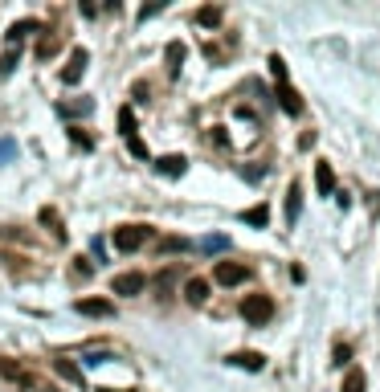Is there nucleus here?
<instances>
[{
  "mask_svg": "<svg viewBox=\"0 0 380 392\" xmlns=\"http://www.w3.org/2000/svg\"><path fill=\"white\" fill-rule=\"evenodd\" d=\"M197 25H201V29H217V25H221V8H217V4H205V8L197 12Z\"/></svg>",
  "mask_w": 380,
  "mask_h": 392,
  "instance_id": "17",
  "label": "nucleus"
},
{
  "mask_svg": "<svg viewBox=\"0 0 380 392\" xmlns=\"http://www.w3.org/2000/svg\"><path fill=\"white\" fill-rule=\"evenodd\" d=\"M347 360H352V348H347V344H336V360H332V364H347Z\"/></svg>",
  "mask_w": 380,
  "mask_h": 392,
  "instance_id": "28",
  "label": "nucleus"
},
{
  "mask_svg": "<svg viewBox=\"0 0 380 392\" xmlns=\"http://www.w3.org/2000/svg\"><path fill=\"white\" fill-rule=\"evenodd\" d=\"M74 274H78V278H86V274H90V261H86V258H78V265H74Z\"/></svg>",
  "mask_w": 380,
  "mask_h": 392,
  "instance_id": "30",
  "label": "nucleus"
},
{
  "mask_svg": "<svg viewBox=\"0 0 380 392\" xmlns=\"http://www.w3.org/2000/svg\"><path fill=\"white\" fill-rule=\"evenodd\" d=\"M29 33H42V21H17V25L8 29V41H21V37H29Z\"/></svg>",
  "mask_w": 380,
  "mask_h": 392,
  "instance_id": "16",
  "label": "nucleus"
},
{
  "mask_svg": "<svg viewBox=\"0 0 380 392\" xmlns=\"http://www.w3.org/2000/svg\"><path fill=\"white\" fill-rule=\"evenodd\" d=\"M225 245H229V237H221V233H217V237H205V241H197L201 254H221Z\"/></svg>",
  "mask_w": 380,
  "mask_h": 392,
  "instance_id": "21",
  "label": "nucleus"
},
{
  "mask_svg": "<svg viewBox=\"0 0 380 392\" xmlns=\"http://www.w3.org/2000/svg\"><path fill=\"white\" fill-rule=\"evenodd\" d=\"M37 217H42V225H49V233H53V237H57V241H62V237H66V229H62V221H57V213H53V209H42V213H37Z\"/></svg>",
  "mask_w": 380,
  "mask_h": 392,
  "instance_id": "20",
  "label": "nucleus"
},
{
  "mask_svg": "<svg viewBox=\"0 0 380 392\" xmlns=\"http://www.w3.org/2000/svg\"><path fill=\"white\" fill-rule=\"evenodd\" d=\"M17 151H21V147H17V139H12V135H0V164H12V160H17Z\"/></svg>",
  "mask_w": 380,
  "mask_h": 392,
  "instance_id": "19",
  "label": "nucleus"
},
{
  "mask_svg": "<svg viewBox=\"0 0 380 392\" xmlns=\"http://www.w3.org/2000/svg\"><path fill=\"white\" fill-rule=\"evenodd\" d=\"M12 66H17V49L8 57H0V74H12Z\"/></svg>",
  "mask_w": 380,
  "mask_h": 392,
  "instance_id": "29",
  "label": "nucleus"
},
{
  "mask_svg": "<svg viewBox=\"0 0 380 392\" xmlns=\"http://www.w3.org/2000/svg\"><path fill=\"white\" fill-rule=\"evenodd\" d=\"M270 74H274V82H278V106H282L287 115H302V98H298L295 86H291V78H287V62H282L278 53H270Z\"/></svg>",
  "mask_w": 380,
  "mask_h": 392,
  "instance_id": "1",
  "label": "nucleus"
},
{
  "mask_svg": "<svg viewBox=\"0 0 380 392\" xmlns=\"http://www.w3.org/2000/svg\"><path fill=\"white\" fill-rule=\"evenodd\" d=\"M164 62H168V74L176 78V74H180V62H184V41H172L168 53H164Z\"/></svg>",
  "mask_w": 380,
  "mask_h": 392,
  "instance_id": "13",
  "label": "nucleus"
},
{
  "mask_svg": "<svg viewBox=\"0 0 380 392\" xmlns=\"http://www.w3.org/2000/svg\"><path fill=\"white\" fill-rule=\"evenodd\" d=\"M343 392H364V372H347L343 376Z\"/></svg>",
  "mask_w": 380,
  "mask_h": 392,
  "instance_id": "24",
  "label": "nucleus"
},
{
  "mask_svg": "<svg viewBox=\"0 0 380 392\" xmlns=\"http://www.w3.org/2000/svg\"><path fill=\"white\" fill-rule=\"evenodd\" d=\"M57 111H62L66 119H82V115H90V111H94V102H90V98H74V102H62Z\"/></svg>",
  "mask_w": 380,
  "mask_h": 392,
  "instance_id": "11",
  "label": "nucleus"
},
{
  "mask_svg": "<svg viewBox=\"0 0 380 392\" xmlns=\"http://www.w3.org/2000/svg\"><path fill=\"white\" fill-rule=\"evenodd\" d=\"M57 53V37H45L42 45H37V57H53Z\"/></svg>",
  "mask_w": 380,
  "mask_h": 392,
  "instance_id": "27",
  "label": "nucleus"
},
{
  "mask_svg": "<svg viewBox=\"0 0 380 392\" xmlns=\"http://www.w3.org/2000/svg\"><path fill=\"white\" fill-rule=\"evenodd\" d=\"M184 299L192 306H201L209 299V282H205V278H188V282H184Z\"/></svg>",
  "mask_w": 380,
  "mask_h": 392,
  "instance_id": "9",
  "label": "nucleus"
},
{
  "mask_svg": "<svg viewBox=\"0 0 380 392\" xmlns=\"http://www.w3.org/2000/svg\"><path fill=\"white\" fill-rule=\"evenodd\" d=\"M315 184H319V192H323V196L336 188V172H332V164H319V168H315Z\"/></svg>",
  "mask_w": 380,
  "mask_h": 392,
  "instance_id": "15",
  "label": "nucleus"
},
{
  "mask_svg": "<svg viewBox=\"0 0 380 392\" xmlns=\"http://www.w3.org/2000/svg\"><path fill=\"white\" fill-rule=\"evenodd\" d=\"M74 310L86 315V319H111V315H115V303H111V299H78Z\"/></svg>",
  "mask_w": 380,
  "mask_h": 392,
  "instance_id": "6",
  "label": "nucleus"
},
{
  "mask_svg": "<svg viewBox=\"0 0 380 392\" xmlns=\"http://www.w3.org/2000/svg\"><path fill=\"white\" fill-rule=\"evenodd\" d=\"M98 392H119V389H98Z\"/></svg>",
  "mask_w": 380,
  "mask_h": 392,
  "instance_id": "31",
  "label": "nucleus"
},
{
  "mask_svg": "<svg viewBox=\"0 0 380 392\" xmlns=\"http://www.w3.org/2000/svg\"><path fill=\"white\" fill-rule=\"evenodd\" d=\"M250 265H242V261H217V270H212V278L221 282V286H242V282H250Z\"/></svg>",
  "mask_w": 380,
  "mask_h": 392,
  "instance_id": "4",
  "label": "nucleus"
},
{
  "mask_svg": "<svg viewBox=\"0 0 380 392\" xmlns=\"http://www.w3.org/2000/svg\"><path fill=\"white\" fill-rule=\"evenodd\" d=\"M119 131H123V139H127V135H139V127H135V115H131V106H123V111H119Z\"/></svg>",
  "mask_w": 380,
  "mask_h": 392,
  "instance_id": "23",
  "label": "nucleus"
},
{
  "mask_svg": "<svg viewBox=\"0 0 380 392\" xmlns=\"http://www.w3.org/2000/svg\"><path fill=\"white\" fill-rule=\"evenodd\" d=\"M70 139H74V147H78V151H90V147H94V139H90V135H86L82 127H74V131H70Z\"/></svg>",
  "mask_w": 380,
  "mask_h": 392,
  "instance_id": "25",
  "label": "nucleus"
},
{
  "mask_svg": "<svg viewBox=\"0 0 380 392\" xmlns=\"http://www.w3.org/2000/svg\"><path fill=\"white\" fill-rule=\"evenodd\" d=\"M242 221H246V225H257V229H266V225H270V209H266V205H253V209L242 213Z\"/></svg>",
  "mask_w": 380,
  "mask_h": 392,
  "instance_id": "14",
  "label": "nucleus"
},
{
  "mask_svg": "<svg viewBox=\"0 0 380 392\" xmlns=\"http://www.w3.org/2000/svg\"><path fill=\"white\" fill-rule=\"evenodd\" d=\"M229 364H233V368H246V372H262V368H266V360H262L257 351H233Z\"/></svg>",
  "mask_w": 380,
  "mask_h": 392,
  "instance_id": "8",
  "label": "nucleus"
},
{
  "mask_svg": "<svg viewBox=\"0 0 380 392\" xmlns=\"http://www.w3.org/2000/svg\"><path fill=\"white\" fill-rule=\"evenodd\" d=\"M111 290H115V295H139V290H143V274H135V270H131V274H119V278L111 282Z\"/></svg>",
  "mask_w": 380,
  "mask_h": 392,
  "instance_id": "7",
  "label": "nucleus"
},
{
  "mask_svg": "<svg viewBox=\"0 0 380 392\" xmlns=\"http://www.w3.org/2000/svg\"><path fill=\"white\" fill-rule=\"evenodd\" d=\"M147 237H152L147 225H119V229H115V250H119V254H135Z\"/></svg>",
  "mask_w": 380,
  "mask_h": 392,
  "instance_id": "3",
  "label": "nucleus"
},
{
  "mask_svg": "<svg viewBox=\"0 0 380 392\" xmlns=\"http://www.w3.org/2000/svg\"><path fill=\"white\" fill-rule=\"evenodd\" d=\"M156 168H160V176H184L188 160H184V156H164V160H160Z\"/></svg>",
  "mask_w": 380,
  "mask_h": 392,
  "instance_id": "12",
  "label": "nucleus"
},
{
  "mask_svg": "<svg viewBox=\"0 0 380 392\" xmlns=\"http://www.w3.org/2000/svg\"><path fill=\"white\" fill-rule=\"evenodd\" d=\"M127 147H131V151H135L139 160H147V143H143L139 135H127Z\"/></svg>",
  "mask_w": 380,
  "mask_h": 392,
  "instance_id": "26",
  "label": "nucleus"
},
{
  "mask_svg": "<svg viewBox=\"0 0 380 392\" xmlns=\"http://www.w3.org/2000/svg\"><path fill=\"white\" fill-rule=\"evenodd\" d=\"M192 250V241H184V237H164L160 241V254H188Z\"/></svg>",
  "mask_w": 380,
  "mask_h": 392,
  "instance_id": "18",
  "label": "nucleus"
},
{
  "mask_svg": "<svg viewBox=\"0 0 380 392\" xmlns=\"http://www.w3.org/2000/svg\"><path fill=\"white\" fill-rule=\"evenodd\" d=\"M57 376H66V380H74V384H82V368H74L70 360H57Z\"/></svg>",
  "mask_w": 380,
  "mask_h": 392,
  "instance_id": "22",
  "label": "nucleus"
},
{
  "mask_svg": "<svg viewBox=\"0 0 380 392\" xmlns=\"http://www.w3.org/2000/svg\"><path fill=\"white\" fill-rule=\"evenodd\" d=\"M242 319L253 323V327H262V323L274 319V303H270L266 295H246V299H242Z\"/></svg>",
  "mask_w": 380,
  "mask_h": 392,
  "instance_id": "2",
  "label": "nucleus"
},
{
  "mask_svg": "<svg viewBox=\"0 0 380 392\" xmlns=\"http://www.w3.org/2000/svg\"><path fill=\"white\" fill-rule=\"evenodd\" d=\"M86 62H90V53H86V49H74V53H70V62L62 66V82H66V86H78V82H82Z\"/></svg>",
  "mask_w": 380,
  "mask_h": 392,
  "instance_id": "5",
  "label": "nucleus"
},
{
  "mask_svg": "<svg viewBox=\"0 0 380 392\" xmlns=\"http://www.w3.org/2000/svg\"><path fill=\"white\" fill-rule=\"evenodd\" d=\"M298 213H302V188H298V180L287 188V221L295 225L298 221Z\"/></svg>",
  "mask_w": 380,
  "mask_h": 392,
  "instance_id": "10",
  "label": "nucleus"
}]
</instances>
